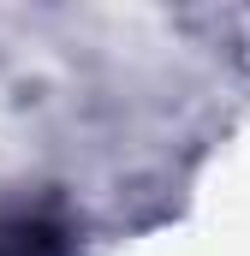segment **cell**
Instances as JSON below:
<instances>
[{"mask_svg":"<svg viewBox=\"0 0 250 256\" xmlns=\"http://www.w3.org/2000/svg\"><path fill=\"white\" fill-rule=\"evenodd\" d=\"M0 256H72V226L54 208H18L0 220Z\"/></svg>","mask_w":250,"mask_h":256,"instance_id":"6da1fadb","label":"cell"}]
</instances>
